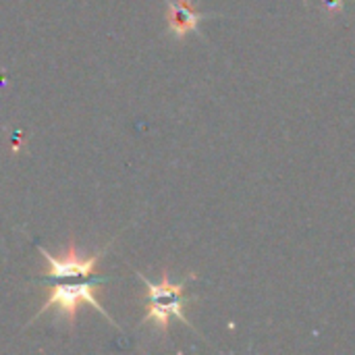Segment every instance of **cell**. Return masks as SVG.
I'll return each mask as SVG.
<instances>
[{
    "label": "cell",
    "instance_id": "obj_1",
    "mask_svg": "<svg viewBox=\"0 0 355 355\" xmlns=\"http://www.w3.org/2000/svg\"><path fill=\"white\" fill-rule=\"evenodd\" d=\"M37 252L42 254L44 262H46L44 277L50 287V293H48L42 310L31 320H37L42 314L56 310L62 318L69 320V324H75L79 306L87 304L94 310H98L112 327H116V322L106 314V310L102 308V304L96 297L98 287L108 281L106 277L96 275V266L102 260V256L108 252V248H104L102 252L92 254V256L79 254L73 243L69 245V250L62 256H52L50 252H46L40 245H37Z\"/></svg>",
    "mask_w": 355,
    "mask_h": 355
},
{
    "label": "cell",
    "instance_id": "obj_2",
    "mask_svg": "<svg viewBox=\"0 0 355 355\" xmlns=\"http://www.w3.org/2000/svg\"><path fill=\"white\" fill-rule=\"evenodd\" d=\"M137 277L146 285V316H144V322L141 324H152L156 331H160V333L166 335L171 320L177 318L185 327L193 329L183 310L193 300V297L185 295V287L189 285L191 279H196V275H189L181 283H173L171 277H168V272L162 275L160 283L148 281L141 272H137Z\"/></svg>",
    "mask_w": 355,
    "mask_h": 355
},
{
    "label": "cell",
    "instance_id": "obj_3",
    "mask_svg": "<svg viewBox=\"0 0 355 355\" xmlns=\"http://www.w3.org/2000/svg\"><path fill=\"white\" fill-rule=\"evenodd\" d=\"M166 21L168 31L175 37H185L187 33H193L200 29V23L208 17L206 12H200L191 0H166Z\"/></svg>",
    "mask_w": 355,
    "mask_h": 355
}]
</instances>
